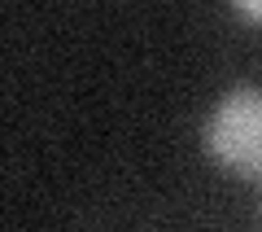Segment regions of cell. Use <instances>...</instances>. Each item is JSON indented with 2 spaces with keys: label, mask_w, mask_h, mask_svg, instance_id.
<instances>
[{
  "label": "cell",
  "mask_w": 262,
  "mask_h": 232,
  "mask_svg": "<svg viewBox=\"0 0 262 232\" xmlns=\"http://www.w3.org/2000/svg\"><path fill=\"white\" fill-rule=\"evenodd\" d=\"M201 153L214 171L262 188V88L232 84L201 119Z\"/></svg>",
  "instance_id": "cell-1"
},
{
  "label": "cell",
  "mask_w": 262,
  "mask_h": 232,
  "mask_svg": "<svg viewBox=\"0 0 262 232\" xmlns=\"http://www.w3.org/2000/svg\"><path fill=\"white\" fill-rule=\"evenodd\" d=\"M227 9H232L245 27H262V0H227Z\"/></svg>",
  "instance_id": "cell-2"
},
{
  "label": "cell",
  "mask_w": 262,
  "mask_h": 232,
  "mask_svg": "<svg viewBox=\"0 0 262 232\" xmlns=\"http://www.w3.org/2000/svg\"><path fill=\"white\" fill-rule=\"evenodd\" d=\"M258 223H262V188H258Z\"/></svg>",
  "instance_id": "cell-3"
}]
</instances>
